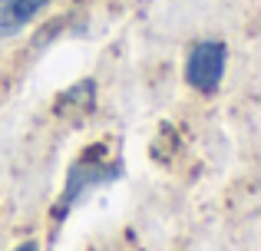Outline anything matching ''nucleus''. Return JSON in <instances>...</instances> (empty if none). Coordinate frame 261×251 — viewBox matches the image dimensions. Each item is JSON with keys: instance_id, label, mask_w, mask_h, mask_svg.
I'll list each match as a JSON object with an SVG mask.
<instances>
[{"instance_id": "nucleus-1", "label": "nucleus", "mask_w": 261, "mask_h": 251, "mask_svg": "<svg viewBox=\"0 0 261 251\" xmlns=\"http://www.w3.org/2000/svg\"><path fill=\"white\" fill-rule=\"evenodd\" d=\"M106 142H96V146H89L83 155H80L76 162L70 165V172H66V185H63V195H60V205H57V221L66 218V212H70L73 205H76L80 199L89 192V188L96 185H106V182L119 179L122 175V162L106 159Z\"/></svg>"}, {"instance_id": "nucleus-2", "label": "nucleus", "mask_w": 261, "mask_h": 251, "mask_svg": "<svg viewBox=\"0 0 261 251\" xmlns=\"http://www.w3.org/2000/svg\"><path fill=\"white\" fill-rule=\"evenodd\" d=\"M225 63H228V50L222 40H198L185 60V79L198 93H215L225 76Z\"/></svg>"}, {"instance_id": "nucleus-3", "label": "nucleus", "mask_w": 261, "mask_h": 251, "mask_svg": "<svg viewBox=\"0 0 261 251\" xmlns=\"http://www.w3.org/2000/svg\"><path fill=\"white\" fill-rule=\"evenodd\" d=\"M50 0H0V40L17 37Z\"/></svg>"}, {"instance_id": "nucleus-4", "label": "nucleus", "mask_w": 261, "mask_h": 251, "mask_svg": "<svg viewBox=\"0 0 261 251\" xmlns=\"http://www.w3.org/2000/svg\"><path fill=\"white\" fill-rule=\"evenodd\" d=\"M17 251H37V245H33V241H27V245H20Z\"/></svg>"}]
</instances>
